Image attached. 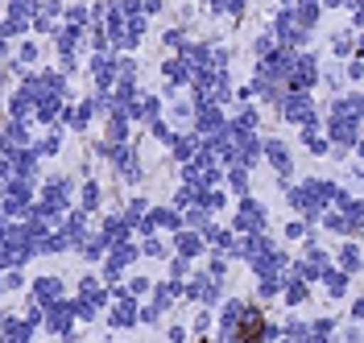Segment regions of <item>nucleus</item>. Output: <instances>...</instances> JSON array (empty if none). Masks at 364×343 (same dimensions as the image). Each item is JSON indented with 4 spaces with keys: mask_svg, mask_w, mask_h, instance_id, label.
<instances>
[{
    "mask_svg": "<svg viewBox=\"0 0 364 343\" xmlns=\"http://www.w3.org/2000/svg\"><path fill=\"white\" fill-rule=\"evenodd\" d=\"M4 145L9 149H21V145H29V129H25V120H4Z\"/></svg>",
    "mask_w": 364,
    "mask_h": 343,
    "instance_id": "obj_23",
    "label": "nucleus"
},
{
    "mask_svg": "<svg viewBox=\"0 0 364 343\" xmlns=\"http://www.w3.org/2000/svg\"><path fill=\"white\" fill-rule=\"evenodd\" d=\"M265 207L257 203V199H249V195H240V207H236V219H232V232H265Z\"/></svg>",
    "mask_w": 364,
    "mask_h": 343,
    "instance_id": "obj_5",
    "label": "nucleus"
},
{
    "mask_svg": "<svg viewBox=\"0 0 364 343\" xmlns=\"http://www.w3.org/2000/svg\"><path fill=\"white\" fill-rule=\"evenodd\" d=\"M145 224L154 232H182V211H174V207H149Z\"/></svg>",
    "mask_w": 364,
    "mask_h": 343,
    "instance_id": "obj_12",
    "label": "nucleus"
},
{
    "mask_svg": "<svg viewBox=\"0 0 364 343\" xmlns=\"http://www.w3.org/2000/svg\"><path fill=\"white\" fill-rule=\"evenodd\" d=\"M0 149H9V145H4V133H0Z\"/></svg>",
    "mask_w": 364,
    "mask_h": 343,
    "instance_id": "obj_48",
    "label": "nucleus"
},
{
    "mask_svg": "<svg viewBox=\"0 0 364 343\" xmlns=\"http://www.w3.org/2000/svg\"><path fill=\"white\" fill-rule=\"evenodd\" d=\"M17 62H21V67H33V62H38V46H33V42H21V50H17Z\"/></svg>",
    "mask_w": 364,
    "mask_h": 343,
    "instance_id": "obj_39",
    "label": "nucleus"
},
{
    "mask_svg": "<svg viewBox=\"0 0 364 343\" xmlns=\"http://www.w3.org/2000/svg\"><path fill=\"white\" fill-rule=\"evenodd\" d=\"M161 42H166L170 50H178V54H182V46H186V33H182V29H166V33H161Z\"/></svg>",
    "mask_w": 364,
    "mask_h": 343,
    "instance_id": "obj_38",
    "label": "nucleus"
},
{
    "mask_svg": "<svg viewBox=\"0 0 364 343\" xmlns=\"http://www.w3.org/2000/svg\"><path fill=\"white\" fill-rule=\"evenodd\" d=\"M195 137H211V133H220L228 120H224V108L220 104H195Z\"/></svg>",
    "mask_w": 364,
    "mask_h": 343,
    "instance_id": "obj_8",
    "label": "nucleus"
},
{
    "mask_svg": "<svg viewBox=\"0 0 364 343\" xmlns=\"http://www.w3.org/2000/svg\"><path fill=\"white\" fill-rule=\"evenodd\" d=\"M95 236H100L108 249H112V244H124V240H129V224H124L120 215H104V224L95 228Z\"/></svg>",
    "mask_w": 364,
    "mask_h": 343,
    "instance_id": "obj_15",
    "label": "nucleus"
},
{
    "mask_svg": "<svg viewBox=\"0 0 364 343\" xmlns=\"http://www.w3.org/2000/svg\"><path fill=\"white\" fill-rule=\"evenodd\" d=\"M133 261H136V244H133V240L112 244V249L104 252V281H120V273H124Z\"/></svg>",
    "mask_w": 364,
    "mask_h": 343,
    "instance_id": "obj_6",
    "label": "nucleus"
},
{
    "mask_svg": "<svg viewBox=\"0 0 364 343\" xmlns=\"http://www.w3.org/2000/svg\"><path fill=\"white\" fill-rule=\"evenodd\" d=\"M29 149H33L38 158H54V153L63 149V133H50V137H42L38 145H29Z\"/></svg>",
    "mask_w": 364,
    "mask_h": 343,
    "instance_id": "obj_30",
    "label": "nucleus"
},
{
    "mask_svg": "<svg viewBox=\"0 0 364 343\" xmlns=\"http://www.w3.org/2000/svg\"><path fill=\"white\" fill-rule=\"evenodd\" d=\"M318 277H323V285H327V298H343L348 294V273H343V269H331V265H327Z\"/></svg>",
    "mask_w": 364,
    "mask_h": 343,
    "instance_id": "obj_22",
    "label": "nucleus"
},
{
    "mask_svg": "<svg viewBox=\"0 0 364 343\" xmlns=\"http://www.w3.org/2000/svg\"><path fill=\"white\" fill-rule=\"evenodd\" d=\"M104 141H108V145H124V141H129V116H124V108H112V120H108Z\"/></svg>",
    "mask_w": 364,
    "mask_h": 343,
    "instance_id": "obj_20",
    "label": "nucleus"
},
{
    "mask_svg": "<svg viewBox=\"0 0 364 343\" xmlns=\"http://www.w3.org/2000/svg\"><path fill=\"white\" fill-rule=\"evenodd\" d=\"M261 153H265V161H269L282 178H290L294 158H290V145H286V141H277V137H273V141H261Z\"/></svg>",
    "mask_w": 364,
    "mask_h": 343,
    "instance_id": "obj_10",
    "label": "nucleus"
},
{
    "mask_svg": "<svg viewBox=\"0 0 364 343\" xmlns=\"http://www.w3.org/2000/svg\"><path fill=\"white\" fill-rule=\"evenodd\" d=\"M323 228H327V232H340V236H356V228H352V224H348V215H343L340 207H336V211H327V215H323Z\"/></svg>",
    "mask_w": 364,
    "mask_h": 343,
    "instance_id": "obj_25",
    "label": "nucleus"
},
{
    "mask_svg": "<svg viewBox=\"0 0 364 343\" xmlns=\"http://www.w3.org/2000/svg\"><path fill=\"white\" fill-rule=\"evenodd\" d=\"M282 285H286V302H290V306H302V302L311 298V290H306L311 281H302V277H290V281H282Z\"/></svg>",
    "mask_w": 364,
    "mask_h": 343,
    "instance_id": "obj_26",
    "label": "nucleus"
},
{
    "mask_svg": "<svg viewBox=\"0 0 364 343\" xmlns=\"http://www.w3.org/2000/svg\"><path fill=\"white\" fill-rule=\"evenodd\" d=\"M277 290H282V273H265L257 281V294L261 298H277Z\"/></svg>",
    "mask_w": 364,
    "mask_h": 343,
    "instance_id": "obj_32",
    "label": "nucleus"
},
{
    "mask_svg": "<svg viewBox=\"0 0 364 343\" xmlns=\"http://www.w3.org/2000/svg\"><path fill=\"white\" fill-rule=\"evenodd\" d=\"M100 203H104V190H100V183H83V190H79V211H100Z\"/></svg>",
    "mask_w": 364,
    "mask_h": 343,
    "instance_id": "obj_24",
    "label": "nucleus"
},
{
    "mask_svg": "<svg viewBox=\"0 0 364 343\" xmlns=\"http://www.w3.org/2000/svg\"><path fill=\"white\" fill-rule=\"evenodd\" d=\"M161 75H166L170 92H174V87H182V83H191V67H186V58H182V54L166 58V62H161Z\"/></svg>",
    "mask_w": 364,
    "mask_h": 343,
    "instance_id": "obj_16",
    "label": "nucleus"
},
{
    "mask_svg": "<svg viewBox=\"0 0 364 343\" xmlns=\"http://www.w3.org/2000/svg\"><path fill=\"white\" fill-rule=\"evenodd\" d=\"M170 277H174V281H182V277H186V261H182V256H174V261H170Z\"/></svg>",
    "mask_w": 364,
    "mask_h": 343,
    "instance_id": "obj_44",
    "label": "nucleus"
},
{
    "mask_svg": "<svg viewBox=\"0 0 364 343\" xmlns=\"http://www.w3.org/2000/svg\"><path fill=\"white\" fill-rule=\"evenodd\" d=\"M277 108H282V116L290 120V124H298L302 133H311L318 120H315V104H311V92H286L282 99H277Z\"/></svg>",
    "mask_w": 364,
    "mask_h": 343,
    "instance_id": "obj_1",
    "label": "nucleus"
},
{
    "mask_svg": "<svg viewBox=\"0 0 364 343\" xmlns=\"http://www.w3.org/2000/svg\"><path fill=\"white\" fill-rule=\"evenodd\" d=\"M207 327H211V315H207V310H199V315H195V331H199V335H203Z\"/></svg>",
    "mask_w": 364,
    "mask_h": 343,
    "instance_id": "obj_46",
    "label": "nucleus"
},
{
    "mask_svg": "<svg viewBox=\"0 0 364 343\" xmlns=\"http://www.w3.org/2000/svg\"><path fill=\"white\" fill-rule=\"evenodd\" d=\"M191 203H195V190H191V186H178V195H174V211H186Z\"/></svg>",
    "mask_w": 364,
    "mask_h": 343,
    "instance_id": "obj_41",
    "label": "nucleus"
},
{
    "mask_svg": "<svg viewBox=\"0 0 364 343\" xmlns=\"http://www.w3.org/2000/svg\"><path fill=\"white\" fill-rule=\"evenodd\" d=\"M348 79H352V83H360V58H352V62H348Z\"/></svg>",
    "mask_w": 364,
    "mask_h": 343,
    "instance_id": "obj_47",
    "label": "nucleus"
},
{
    "mask_svg": "<svg viewBox=\"0 0 364 343\" xmlns=\"http://www.w3.org/2000/svg\"><path fill=\"white\" fill-rule=\"evenodd\" d=\"M87 4H70L67 9V25H75V29H83V25H87Z\"/></svg>",
    "mask_w": 364,
    "mask_h": 343,
    "instance_id": "obj_34",
    "label": "nucleus"
},
{
    "mask_svg": "<svg viewBox=\"0 0 364 343\" xmlns=\"http://www.w3.org/2000/svg\"><path fill=\"white\" fill-rule=\"evenodd\" d=\"M149 129H154V137H158L161 145H170V141H174V129H170V124H166V120H154V124H149Z\"/></svg>",
    "mask_w": 364,
    "mask_h": 343,
    "instance_id": "obj_40",
    "label": "nucleus"
},
{
    "mask_svg": "<svg viewBox=\"0 0 364 343\" xmlns=\"http://www.w3.org/2000/svg\"><path fill=\"white\" fill-rule=\"evenodd\" d=\"M245 315H249V306H245L240 298H228L224 310H220V331H224V339H236V331H240Z\"/></svg>",
    "mask_w": 364,
    "mask_h": 343,
    "instance_id": "obj_11",
    "label": "nucleus"
},
{
    "mask_svg": "<svg viewBox=\"0 0 364 343\" xmlns=\"http://www.w3.org/2000/svg\"><path fill=\"white\" fill-rule=\"evenodd\" d=\"M141 252H145V256H154V261H161V256H166V244L158 240V232H154V236H145V244H141Z\"/></svg>",
    "mask_w": 364,
    "mask_h": 343,
    "instance_id": "obj_35",
    "label": "nucleus"
},
{
    "mask_svg": "<svg viewBox=\"0 0 364 343\" xmlns=\"http://www.w3.org/2000/svg\"><path fill=\"white\" fill-rule=\"evenodd\" d=\"M286 236H290V240H302V236H311V219H294V224L286 228Z\"/></svg>",
    "mask_w": 364,
    "mask_h": 343,
    "instance_id": "obj_42",
    "label": "nucleus"
},
{
    "mask_svg": "<svg viewBox=\"0 0 364 343\" xmlns=\"http://www.w3.org/2000/svg\"><path fill=\"white\" fill-rule=\"evenodd\" d=\"M108 298H112V294L104 290V281H100V277H83V281H79V302H87V306H95V310H100Z\"/></svg>",
    "mask_w": 364,
    "mask_h": 343,
    "instance_id": "obj_17",
    "label": "nucleus"
},
{
    "mask_svg": "<svg viewBox=\"0 0 364 343\" xmlns=\"http://www.w3.org/2000/svg\"><path fill=\"white\" fill-rule=\"evenodd\" d=\"M174 249H178L182 261H195L203 252V236L199 232H174Z\"/></svg>",
    "mask_w": 364,
    "mask_h": 343,
    "instance_id": "obj_18",
    "label": "nucleus"
},
{
    "mask_svg": "<svg viewBox=\"0 0 364 343\" xmlns=\"http://www.w3.org/2000/svg\"><path fill=\"white\" fill-rule=\"evenodd\" d=\"M29 112H33V104H29L21 92L9 95V120H29Z\"/></svg>",
    "mask_w": 364,
    "mask_h": 343,
    "instance_id": "obj_31",
    "label": "nucleus"
},
{
    "mask_svg": "<svg viewBox=\"0 0 364 343\" xmlns=\"http://www.w3.org/2000/svg\"><path fill=\"white\" fill-rule=\"evenodd\" d=\"M228 186H232V190H236V195H249V170H245V165H228Z\"/></svg>",
    "mask_w": 364,
    "mask_h": 343,
    "instance_id": "obj_29",
    "label": "nucleus"
},
{
    "mask_svg": "<svg viewBox=\"0 0 364 343\" xmlns=\"http://www.w3.org/2000/svg\"><path fill=\"white\" fill-rule=\"evenodd\" d=\"M340 269L348 277L356 273V269H360V244H356V240H352V244H343L340 249Z\"/></svg>",
    "mask_w": 364,
    "mask_h": 343,
    "instance_id": "obj_28",
    "label": "nucleus"
},
{
    "mask_svg": "<svg viewBox=\"0 0 364 343\" xmlns=\"http://www.w3.org/2000/svg\"><path fill=\"white\" fill-rule=\"evenodd\" d=\"M108 322H112V327H136V298H116Z\"/></svg>",
    "mask_w": 364,
    "mask_h": 343,
    "instance_id": "obj_19",
    "label": "nucleus"
},
{
    "mask_svg": "<svg viewBox=\"0 0 364 343\" xmlns=\"http://www.w3.org/2000/svg\"><path fill=\"white\" fill-rule=\"evenodd\" d=\"M182 294L195 298L199 306H215L220 302V281L211 273H199V277H191V285H182Z\"/></svg>",
    "mask_w": 364,
    "mask_h": 343,
    "instance_id": "obj_9",
    "label": "nucleus"
},
{
    "mask_svg": "<svg viewBox=\"0 0 364 343\" xmlns=\"http://www.w3.org/2000/svg\"><path fill=\"white\" fill-rule=\"evenodd\" d=\"M302 141H306V149H311V153H318V158H323V153H327V149H331V145H327V141L318 137L315 129H311V133H302Z\"/></svg>",
    "mask_w": 364,
    "mask_h": 343,
    "instance_id": "obj_36",
    "label": "nucleus"
},
{
    "mask_svg": "<svg viewBox=\"0 0 364 343\" xmlns=\"http://www.w3.org/2000/svg\"><path fill=\"white\" fill-rule=\"evenodd\" d=\"M356 141H360V116H331L327 120V145L352 149Z\"/></svg>",
    "mask_w": 364,
    "mask_h": 343,
    "instance_id": "obj_4",
    "label": "nucleus"
},
{
    "mask_svg": "<svg viewBox=\"0 0 364 343\" xmlns=\"http://www.w3.org/2000/svg\"><path fill=\"white\" fill-rule=\"evenodd\" d=\"M273 46H277V42H273L269 33H261V38H257V46H252V50H257V58H265V54H269Z\"/></svg>",
    "mask_w": 364,
    "mask_h": 343,
    "instance_id": "obj_43",
    "label": "nucleus"
},
{
    "mask_svg": "<svg viewBox=\"0 0 364 343\" xmlns=\"http://www.w3.org/2000/svg\"><path fill=\"white\" fill-rule=\"evenodd\" d=\"M170 149H174V161H191L195 158V149H199V137H178V133H174Z\"/></svg>",
    "mask_w": 364,
    "mask_h": 343,
    "instance_id": "obj_27",
    "label": "nucleus"
},
{
    "mask_svg": "<svg viewBox=\"0 0 364 343\" xmlns=\"http://www.w3.org/2000/svg\"><path fill=\"white\" fill-rule=\"evenodd\" d=\"M58 236L75 249V244L87 236V211H70V215H63V219H58Z\"/></svg>",
    "mask_w": 364,
    "mask_h": 343,
    "instance_id": "obj_13",
    "label": "nucleus"
},
{
    "mask_svg": "<svg viewBox=\"0 0 364 343\" xmlns=\"http://www.w3.org/2000/svg\"><path fill=\"white\" fill-rule=\"evenodd\" d=\"M286 83H290V92H311V87L318 83V58L315 54H294Z\"/></svg>",
    "mask_w": 364,
    "mask_h": 343,
    "instance_id": "obj_3",
    "label": "nucleus"
},
{
    "mask_svg": "<svg viewBox=\"0 0 364 343\" xmlns=\"http://www.w3.org/2000/svg\"><path fill=\"white\" fill-rule=\"evenodd\" d=\"M116 58L112 50H95V58H91V75H95V92H112L116 87Z\"/></svg>",
    "mask_w": 364,
    "mask_h": 343,
    "instance_id": "obj_7",
    "label": "nucleus"
},
{
    "mask_svg": "<svg viewBox=\"0 0 364 343\" xmlns=\"http://www.w3.org/2000/svg\"><path fill=\"white\" fill-rule=\"evenodd\" d=\"M245 4H249V0H211V9H215V13H228V17H240Z\"/></svg>",
    "mask_w": 364,
    "mask_h": 343,
    "instance_id": "obj_33",
    "label": "nucleus"
},
{
    "mask_svg": "<svg viewBox=\"0 0 364 343\" xmlns=\"http://www.w3.org/2000/svg\"><path fill=\"white\" fill-rule=\"evenodd\" d=\"M70 319H75V302H67V298H58V302H50V306H42V322L54 331V335H63V339H75V331H70Z\"/></svg>",
    "mask_w": 364,
    "mask_h": 343,
    "instance_id": "obj_2",
    "label": "nucleus"
},
{
    "mask_svg": "<svg viewBox=\"0 0 364 343\" xmlns=\"http://www.w3.org/2000/svg\"><path fill=\"white\" fill-rule=\"evenodd\" d=\"M207 273L215 277V281H224V273H228V256H224V252H215V256H211V265H207Z\"/></svg>",
    "mask_w": 364,
    "mask_h": 343,
    "instance_id": "obj_37",
    "label": "nucleus"
},
{
    "mask_svg": "<svg viewBox=\"0 0 364 343\" xmlns=\"http://www.w3.org/2000/svg\"><path fill=\"white\" fill-rule=\"evenodd\" d=\"M178 298H182V281H174V277H166V281L154 285V306H158V310H166V306L178 302Z\"/></svg>",
    "mask_w": 364,
    "mask_h": 343,
    "instance_id": "obj_21",
    "label": "nucleus"
},
{
    "mask_svg": "<svg viewBox=\"0 0 364 343\" xmlns=\"http://www.w3.org/2000/svg\"><path fill=\"white\" fill-rule=\"evenodd\" d=\"M331 50H340V54H352V33H343V38H336V42H331Z\"/></svg>",
    "mask_w": 364,
    "mask_h": 343,
    "instance_id": "obj_45",
    "label": "nucleus"
},
{
    "mask_svg": "<svg viewBox=\"0 0 364 343\" xmlns=\"http://www.w3.org/2000/svg\"><path fill=\"white\" fill-rule=\"evenodd\" d=\"M29 290H33V306H50L63 298V277H38Z\"/></svg>",
    "mask_w": 364,
    "mask_h": 343,
    "instance_id": "obj_14",
    "label": "nucleus"
}]
</instances>
